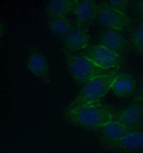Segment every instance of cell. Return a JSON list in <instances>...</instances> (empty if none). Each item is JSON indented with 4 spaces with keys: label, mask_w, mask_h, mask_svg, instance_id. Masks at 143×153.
<instances>
[{
    "label": "cell",
    "mask_w": 143,
    "mask_h": 153,
    "mask_svg": "<svg viewBox=\"0 0 143 153\" xmlns=\"http://www.w3.org/2000/svg\"><path fill=\"white\" fill-rule=\"evenodd\" d=\"M135 95V98L133 99V100L143 101V77L138 82Z\"/></svg>",
    "instance_id": "cell-19"
},
{
    "label": "cell",
    "mask_w": 143,
    "mask_h": 153,
    "mask_svg": "<svg viewBox=\"0 0 143 153\" xmlns=\"http://www.w3.org/2000/svg\"><path fill=\"white\" fill-rule=\"evenodd\" d=\"M99 3L93 0H77L73 15L77 23L82 25H90L96 21Z\"/></svg>",
    "instance_id": "cell-13"
},
{
    "label": "cell",
    "mask_w": 143,
    "mask_h": 153,
    "mask_svg": "<svg viewBox=\"0 0 143 153\" xmlns=\"http://www.w3.org/2000/svg\"><path fill=\"white\" fill-rule=\"evenodd\" d=\"M99 142L104 149L120 140L128 133L133 131L114 120L109 122L99 130Z\"/></svg>",
    "instance_id": "cell-11"
},
{
    "label": "cell",
    "mask_w": 143,
    "mask_h": 153,
    "mask_svg": "<svg viewBox=\"0 0 143 153\" xmlns=\"http://www.w3.org/2000/svg\"><path fill=\"white\" fill-rule=\"evenodd\" d=\"M118 73L117 71L97 77L84 85L79 93L72 98L67 106L95 105L102 103Z\"/></svg>",
    "instance_id": "cell-2"
},
{
    "label": "cell",
    "mask_w": 143,
    "mask_h": 153,
    "mask_svg": "<svg viewBox=\"0 0 143 153\" xmlns=\"http://www.w3.org/2000/svg\"><path fill=\"white\" fill-rule=\"evenodd\" d=\"M100 5L127 14L129 1L127 0H105L99 3Z\"/></svg>",
    "instance_id": "cell-17"
},
{
    "label": "cell",
    "mask_w": 143,
    "mask_h": 153,
    "mask_svg": "<svg viewBox=\"0 0 143 153\" xmlns=\"http://www.w3.org/2000/svg\"><path fill=\"white\" fill-rule=\"evenodd\" d=\"M107 149L123 153L143 150V132L142 130L133 131L110 146Z\"/></svg>",
    "instance_id": "cell-12"
},
{
    "label": "cell",
    "mask_w": 143,
    "mask_h": 153,
    "mask_svg": "<svg viewBox=\"0 0 143 153\" xmlns=\"http://www.w3.org/2000/svg\"><path fill=\"white\" fill-rule=\"evenodd\" d=\"M115 109L107 104L95 105L67 106L62 112V120L69 126L88 131H97L114 119Z\"/></svg>",
    "instance_id": "cell-1"
},
{
    "label": "cell",
    "mask_w": 143,
    "mask_h": 153,
    "mask_svg": "<svg viewBox=\"0 0 143 153\" xmlns=\"http://www.w3.org/2000/svg\"><path fill=\"white\" fill-rule=\"evenodd\" d=\"M137 83L131 74L118 73L111 85V90L114 96L120 99H127L136 94Z\"/></svg>",
    "instance_id": "cell-10"
},
{
    "label": "cell",
    "mask_w": 143,
    "mask_h": 153,
    "mask_svg": "<svg viewBox=\"0 0 143 153\" xmlns=\"http://www.w3.org/2000/svg\"><path fill=\"white\" fill-rule=\"evenodd\" d=\"M113 120L131 131L142 130L143 123V101L133 100L127 106L115 111Z\"/></svg>",
    "instance_id": "cell-5"
},
{
    "label": "cell",
    "mask_w": 143,
    "mask_h": 153,
    "mask_svg": "<svg viewBox=\"0 0 143 153\" xmlns=\"http://www.w3.org/2000/svg\"><path fill=\"white\" fill-rule=\"evenodd\" d=\"M27 67L35 76L46 84H50L49 66L45 56L39 51L33 48L29 51Z\"/></svg>",
    "instance_id": "cell-9"
},
{
    "label": "cell",
    "mask_w": 143,
    "mask_h": 153,
    "mask_svg": "<svg viewBox=\"0 0 143 153\" xmlns=\"http://www.w3.org/2000/svg\"></svg>",
    "instance_id": "cell-20"
},
{
    "label": "cell",
    "mask_w": 143,
    "mask_h": 153,
    "mask_svg": "<svg viewBox=\"0 0 143 153\" xmlns=\"http://www.w3.org/2000/svg\"><path fill=\"white\" fill-rule=\"evenodd\" d=\"M129 29L128 40L129 48L135 53L143 54V21L138 20Z\"/></svg>",
    "instance_id": "cell-15"
},
{
    "label": "cell",
    "mask_w": 143,
    "mask_h": 153,
    "mask_svg": "<svg viewBox=\"0 0 143 153\" xmlns=\"http://www.w3.org/2000/svg\"><path fill=\"white\" fill-rule=\"evenodd\" d=\"M48 26L53 34L63 38L77 27L68 17L49 19Z\"/></svg>",
    "instance_id": "cell-16"
},
{
    "label": "cell",
    "mask_w": 143,
    "mask_h": 153,
    "mask_svg": "<svg viewBox=\"0 0 143 153\" xmlns=\"http://www.w3.org/2000/svg\"><path fill=\"white\" fill-rule=\"evenodd\" d=\"M122 32L107 29L99 35V44L121 56L129 48L128 40Z\"/></svg>",
    "instance_id": "cell-7"
},
{
    "label": "cell",
    "mask_w": 143,
    "mask_h": 153,
    "mask_svg": "<svg viewBox=\"0 0 143 153\" xmlns=\"http://www.w3.org/2000/svg\"><path fill=\"white\" fill-rule=\"evenodd\" d=\"M77 0H52L47 3L46 11L49 19L66 17L74 13Z\"/></svg>",
    "instance_id": "cell-14"
},
{
    "label": "cell",
    "mask_w": 143,
    "mask_h": 153,
    "mask_svg": "<svg viewBox=\"0 0 143 153\" xmlns=\"http://www.w3.org/2000/svg\"><path fill=\"white\" fill-rule=\"evenodd\" d=\"M64 60L70 76L78 84L85 85L97 77L117 71L101 68L88 59L72 53H65Z\"/></svg>",
    "instance_id": "cell-3"
},
{
    "label": "cell",
    "mask_w": 143,
    "mask_h": 153,
    "mask_svg": "<svg viewBox=\"0 0 143 153\" xmlns=\"http://www.w3.org/2000/svg\"><path fill=\"white\" fill-rule=\"evenodd\" d=\"M96 22L100 26L120 31L129 28L131 24V19L128 14L103 7L99 4Z\"/></svg>",
    "instance_id": "cell-6"
},
{
    "label": "cell",
    "mask_w": 143,
    "mask_h": 153,
    "mask_svg": "<svg viewBox=\"0 0 143 153\" xmlns=\"http://www.w3.org/2000/svg\"><path fill=\"white\" fill-rule=\"evenodd\" d=\"M91 37L89 32L76 27L64 37L63 46L65 53H72L82 52L91 46Z\"/></svg>",
    "instance_id": "cell-8"
},
{
    "label": "cell",
    "mask_w": 143,
    "mask_h": 153,
    "mask_svg": "<svg viewBox=\"0 0 143 153\" xmlns=\"http://www.w3.org/2000/svg\"><path fill=\"white\" fill-rule=\"evenodd\" d=\"M80 55L106 70H117L121 63L119 55L99 44L91 45L81 52Z\"/></svg>",
    "instance_id": "cell-4"
},
{
    "label": "cell",
    "mask_w": 143,
    "mask_h": 153,
    "mask_svg": "<svg viewBox=\"0 0 143 153\" xmlns=\"http://www.w3.org/2000/svg\"><path fill=\"white\" fill-rule=\"evenodd\" d=\"M133 13L136 17L143 21V0L136 1L133 4Z\"/></svg>",
    "instance_id": "cell-18"
}]
</instances>
